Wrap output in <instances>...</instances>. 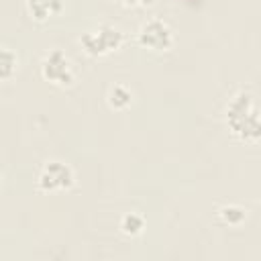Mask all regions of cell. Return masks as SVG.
Listing matches in <instances>:
<instances>
[{"label": "cell", "instance_id": "3957f363", "mask_svg": "<svg viewBox=\"0 0 261 261\" xmlns=\"http://www.w3.org/2000/svg\"><path fill=\"white\" fill-rule=\"evenodd\" d=\"M139 43L143 47H151L155 51H165L173 45V35L165 22L151 20V22L143 24V29L139 33Z\"/></svg>", "mask_w": 261, "mask_h": 261}, {"label": "cell", "instance_id": "277c9868", "mask_svg": "<svg viewBox=\"0 0 261 261\" xmlns=\"http://www.w3.org/2000/svg\"><path fill=\"white\" fill-rule=\"evenodd\" d=\"M39 184L43 190H63L73 184V173L65 163L51 161L45 165V169L39 177Z\"/></svg>", "mask_w": 261, "mask_h": 261}, {"label": "cell", "instance_id": "8fae6325", "mask_svg": "<svg viewBox=\"0 0 261 261\" xmlns=\"http://www.w3.org/2000/svg\"><path fill=\"white\" fill-rule=\"evenodd\" d=\"M122 4H128V6H133V4H137V2H141V4H149L151 0H120Z\"/></svg>", "mask_w": 261, "mask_h": 261}, {"label": "cell", "instance_id": "52a82bcc", "mask_svg": "<svg viewBox=\"0 0 261 261\" xmlns=\"http://www.w3.org/2000/svg\"><path fill=\"white\" fill-rule=\"evenodd\" d=\"M108 102L114 108H124V106L130 104V92L124 86H114L108 94Z\"/></svg>", "mask_w": 261, "mask_h": 261}, {"label": "cell", "instance_id": "ba28073f", "mask_svg": "<svg viewBox=\"0 0 261 261\" xmlns=\"http://www.w3.org/2000/svg\"><path fill=\"white\" fill-rule=\"evenodd\" d=\"M120 228H122V232H126V234H139V232L143 230V218H141L139 214L130 212V214H126V216L122 218Z\"/></svg>", "mask_w": 261, "mask_h": 261}, {"label": "cell", "instance_id": "9c48e42d", "mask_svg": "<svg viewBox=\"0 0 261 261\" xmlns=\"http://www.w3.org/2000/svg\"><path fill=\"white\" fill-rule=\"evenodd\" d=\"M14 65H16V57L8 49H2V77L4 80L10 77V71H12Z\"/></svg>", "mask_w": 261, "mask_h": 261}, {"label": "cell", "instance_id": "6da1fadb", "mask_svg": "<svg viewBox=\"0 0 261 261\" xmlns=\"http://www.w3.org/2000/svg\"><path fill=\"white\" fill-rule=\"evenodd\" d=\"M228 124L234 135H239L243 141H259L261 139V120L253 108V100L249 94L241 92L234 96L226 110Z\"/></svg>", "mask_w": 261, "mask_h": 261}, {"label": "cell", "instance_id": "30bf717a", "mask_svg": "<svg viewBox=\"0 0 261 261\" xmlns=\"http://www.w3.org/2000/svg\"><path fill=\"white\" fill-rule=\"evenodd\" d=\"M237 210H239V208H232V206H230V208H224L220 214H222V218H224L226 222L237 224V222H241V218H234V212H237Z\"/></svg>", "mask_w": 261, "mask_h": 261}, {"label": "cell", "instance_id": "5b68a950", "mask_svg": "<svg viewBox=\"0 0 261 261\" xmlns=\"http://www.w3.org/2000/svg\"><path fill=\"white\" fill-rule=\"evenodd\" d=\"M43 75L55 84H71L73 73L67 57L61 51H51L43 61Z\"/></svg>", "mask_w": 261, "mask_h": 261}, {"label": "cell", "instance_id": "7a4b0ae2", "mask_svg": "<svg viewBox=\"0 0 261 261\" xmlns=\"http://www.w3.org/2000/svg\"><path fill=\"white\" fill-rule=\"evenodd\" d=\"M122 43V35L112 27H100L98 31H90L82 37V45L90 55H104L112 49H118Z\"/></svg>", "mask_w": 261, "mask_h": 261}, {"label": "cell", "instance_id": "8992f818", "mask_svg": "<svg viewBox=\"0 0 261 261\" xmlns=\"http://www.w3.org/2000/svg\"><path fill=\"white\" fill-rule=\"evenodd\" d=\"M27 8L37 20H45L61 10V0H27Z\"/></svg>", "mask_w": 261, "mask_h": 261}]
</instances>
